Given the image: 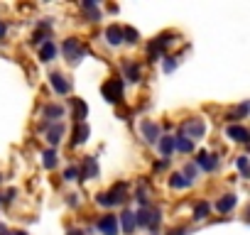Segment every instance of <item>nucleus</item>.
Segmentation results:
<instances>
[{"mask_svg":"<svg viewBox=\"0 0 250 235\" xmlns=\"http://www.w3.org/2000/svg\"><path fill=\"white\" fill-rule=\"evenodd\" d=\"M101 91H103V98H105L108 103H120V100H123V81H120V78L105 81Z\"/></svg>","mask_w":250,"mask_h":235,"instance_id":"1","label":"nucleus"},{"mask_svg":"<svg viewBox=\"0 0 250 235\" xmlns=\"http://www.w3.org/2000/svg\"><path fill=\"white\" fill-rule=\"evenodd\" d=\"M184 133H187L184 137H189L194 142V140H199V137L206 135V123L201 120V118H191V120L184 123Z\"/></svg>","mask_w":250,"mask_h":235,"instance_id":"2","label":"nucleus"},{"mask_svg":"<svg viewBox=\"0 0 250 235\" xmlns=\"http://www.w3.org/2000/svg\"><path fill=\"white\" fill-rule=\"evenodd\" d=\"M64 57H66L69 64H79V61L83 59V47H81V42H79V39H66V42H64Z\"/></svg>","mask_w":250,"mask_h":235,"instance_id":"3","label":"nucleus"},{"mask_svg":"<svg viewBox=\"0 0 250 235\" xmlns=\"http://www.w3.org/2000/svg\"><path fill=\"white\" fill-rule=\"evenodd\" d=\"M98 230L103 235H118V215H113V213L101 215L98 218Z\"/></svg>","mask_w":250,"mask_h":235,"instance_id":"4","label":"nucleus"},{"mask_svg":"<svg viewBox=\"0 0 250 235\" xmlns=\"http://www.w3.org/2000/svg\"><path fill=\"white\" fill-rule=\"evenodd\" d=\"M196 167H201L204 172H216L218 169V157L211 155V152H201L196 157Z\"/></svg>","mask_w":250,"mask_h":235,"instance_id":"5","label":"nucleus"},{"mask_svg":"<svg viewBox=\"0 0 250 235\" xmlns=\"http://www.w3.org/2000/svg\"><path fill=\"white\" fill-rule=\"evenodd\" d=\"M143 135H145V140L147 142H157L162 135H160V125L157 123H152V120H143Z\"/></svg>","mask_w":250,"mask_h":235,"instance_id":"6","label":"nucleus"},{"mask_svg":"<svg viewBox=\"0 0 250 235\" xmlns=\"http://www.w3.org/2000/svg\"><path fill=\"white\" fill-rule=\"evenodd\" d=\"M226 135H228L230 140H235V142H248V140H250V133H248L243 125H228V128H226Z\"/></svg>","mask_w":250,"mask_h":235,"instance_id":"7","label":"nucleus"},{"mask_svg":"<svg viewBox=\"0 0 250 235\" xmlns=\"http://www.w3.org/2000/svg\"><path fill=\"white\" fill-rule=\"evenodd\" d=\"M49 83H52V88H54L57 93H62V96H66V93L71 91L69 81H66L62 74H52V76H49Z\"/></svg>","mask_w":250,"mask_h":235,"instance_id":"8","label":"nucleus"},{"mask_svg":"<svg viewBox=\"0 0 250 235\" xmlns=\"http://www.w3.org/2000/svg\"><path fill=\"white\" fill-rule=\"evenodd\" d=\"M69 103H71V110H74V118H76V123H83V118L88 115V108H86V103H83L81 98H71Z\"/></svg>","mask_w":250,"mask_h":235,"instance_id":"9","label":"nucleus"},{"mask_svg":"<svg viewBox=\"0 0 250 235\" xmlns=\"http://www.w3.org/2000/svg\"><path fill=\"white\" fill-rule=\"evenodd\" d=\"M105 39H108V44L118 47V44L123 42V27H120V25H110V27L105 30Z\"/></svg>","mask_w":250,"mask_h":235,"instance_id":"10","label":"nucleus"},{"mask_svg":"<svg viewBox=\"0 0 250 235\" xmlns=\"http://www.w3.org/2000/svg\"><path fill=\"white\" fill-rule=\"evenodd\" d=\"M88 133H91V130H88L86 123H76V128H74V140H71V142H74V145H83V142L88 140Z\"/></svg>","mask_w":250,"mask_h":235,"instance_id":"11","label":"nucleus"},{"mask_svg":"<svg viewBox=\"0 0 250 235\" xmlns=\"http://www.w3.org/2000/svg\"><path fill=\"white\" fill-rule=\"evenodd\" d=\"M79 172H81V179H91V176H96V174H98V167H96L93 157H86V159H83V167H79Z\"/></svg>","mask_w":250,"mask_h":235,"instance_id":"12","label":"nucleus"},{"mask_svg":"<svg viewBox=\"0 0 250 235\" xmlns=\"http://www.w3.org/2000/svg\"><path fill=\"white\" fill-rule=\"evenodd\" d=\"M118 218L123 220V230L128 233V235H130V233H133V230L138 228V223H135V213H130V211H123V213H120Z\"/></svg>","mask_w":250,"mask_h":235,"instance_id":"13","label":"nucleus"},{"mask_svg":"<svg viewBox=\"0 0 250 235\" xmlns=\"http://www.w3.org/2000/svg\"><path fill=\"white\" fill-rule=\"evenodd\" d=\"M57 52H59V49H57V44L49 39V42H44V44H42V49H40V59H42V61H52V59L57 57Z\"/></svg>","mask_w":250,"mask_h":235,"instance_id":"14","label":"nucleus"},{"mask_svg":"<svg viewBox=\"0 0 250 235\" xmlns=\"http://www.w3.org/2000/svg\"><path fill=\"white\" fill-rule=\"evenodd\" d=\"M235 201H238V198H235L233 194H226L223 198H218V201H216V211H218V213H228V211L235 206Z\"/></svg>","mask_w":250,"mask_h":235,"instance_id":"15","label":"nucleus"},{"mask_svg":"<svg viewBox=\"0 0 250 235\" xmlns=\"http://www.w3.org/2000/svg\"><path fill=\"white\" fill-rule=\"evenodd\" d=\"M157 142H160V150H162V155L169 159V157H172V152H174V137H172V135H162Z\"/></svg>","mask_w":250,"mask_h":235,"instance_id":"16","label":"nucleus"},{"mask_svg":"<svg viewBox=\"0 0 250 235\" xmlns=\"http://www.w3.org/2000/svg\"><path fill=\"white\" fill-rule=\"evenodd\" d=\"M62 135H64V125H62V123H57L54 128H49V130H47V142H49V145H59Z\"/></svg>","mask_w":250,"mask_h":235,"instance_id":"17","label":"nucleus"},{"mask_svg":"<svg viewBox=\"0 0 250 235\" xmlns=\"http://www.w3.org/2000/svg\"><path fill=\"white\" fill-rule=\"evenodd\" d=\"M123 69H125V78H128V81H140V66H138V64L125 61Z\"/></svg>","mask_w":250,"mask_h":235,"instance_id":"18","label":"nucleus"},{"mask_svg":"<svg viewBox=\"0 0 250 235\" xmlns=\"http://www.w3.org/2000/svg\"><path fill=\"white\" fill-rule=\"evenodd\" d=\"M174 150H182V152H194V142H191L189 137L179 135V137H174Z\"/></svg>","mask_w":250,"mask_h":235,"instance_id":"19","label":"nucleus"},{"mask_svg":"<svg viewBox=\"0 0 250 235\" xmlns=\"http://www.w3.org/2000/svg\"><path fill=\"white\" fill-rule=\"evenodd\" d=\"M42 157H44V159H42L44 169H54V167H57V162H59V157H57V150H54V147H52V150H47Z\"/></svg>","mask_w":250,"mask_h":235,"instance_id":"20","label":"nucleus"},{"mask_svg":"<svg viewBox=\"0 0 250 235\" xmlns=\"http://www.w3.org/2000/svg\"><path fill=\"white\" fill-rule=\"evenodd\" d=\"M62 115H64V108L62 105H47L44 108V118H47V120H59Z\"/></svg>","mask_w":250,"mask_h":235,"instance_id":"21","label":"nucleus"},{"mask_svg":"<svg viewBox=\"0 0 250 235\" xmlns=\"http://www.w3.org/2000/svg\"><path fill=\"white\" fill-rule=\"evenodd\" d=\"M169 186H172V189H187V186H189V181H187L179 172H174V174L169 176Z\"/></svg>","mask_w":250,"mask_h":235,"instance_id":"22","label":"nucleus"},{"mask_svg":"<svg viewBox=\"0 0 250 235\" xmlns=\"http://www.w3.org/2000/svg\"><path fill=\"white\" fill-rule=\"evenodd\" d=\"M208 211H211V206H208L206 201H199L196 208H194V218H196V220H204V218L208 215Z\"/></svg>","mask_w":250,"mask_h":235,"instance_id":"23","label":"nucleus"},{"mask_svg":"<svg viewBox=\"0 0 250 235\" xmlns=\"http://www.w3.org/2000/svg\"><path fill=\"white\" fill-rule=\"evenodd\" d=\"M138 30H133V27H123V42H128V44H135L138 42Z\"/></svg>","mask_w":250,"mask_h":235,"instance_id":"24","label":"nucleus"},{"mask_svg":"<svg viewBox=\"0 0 250 235\" xmlns=\"http://www.w3.org/2000/svg\"><path fill=\"white\" fill-rule=\"evenodd\" d=\"M196 174H199V167L189 162V164L184 167V174H182V176H184V179H187L189 184H194V179H196Z\"/></svg>","mask_w":250,"mask_h":235,"instance_id":"25","label":"nucleus"},{"mask_svg":"<svg viewBox=\"0 0 250 235\" xmlns=\"http://www.w3.org/2000/svg\"><path fill=\"white\" fill-rule=\"evenodd\" d=\"M238 169H240V176H250V172H248V157L245 155H238Z\"/></svg>","mask_w":250,"mask_h":235,"instance_id":"26","label":"nucleus"},{"mask_svg":"<svg viewBox=\"0 0 250 235\" xmlns=\"http://www.w3.org/2000/svg\"><path fill=\"white\" fill-rule=\"evenodd\" d=\"M64 179H66V181H76V179H81V172H79V167H69V169L64 172Z\"/></svg>","mask_w":250,"mask_h":235,"instance_id":"27","label":"nucleus"},{"mask_svg":"<svg viewBox=\"0 0 250 235\" xmlns=\"http://www.w3.org/2000/svg\"><path fill=\"white\" fill-rule=\"evenodd\" d=\"M96 201H98L101 206H113V201H110V196H108V194H98V196H96Z\"/></svg>","mask_w":250,"mask_h":235,"instance_id":"28","label":"nucleus"},{"mask_svg":"<svg viewBox=\"0 0 250 235\" xmlns=\"http://www.w3.org/2000/svg\"><path fill=\"white\" fill-rule=\"evenodd\" d=\"M174 66H177V59L172 57V59H167V64H165V71H172Z\"/></svg>","mask_w":250,"mask_h":235,"instance_id":"29","label":"nucleus"},{"mask_svg":"<svg viewBox=\"0 0 250 235\" xmlns=\"http://www.w3.org/2000/svg\"><path fill=\"white\" fill-rule=\"evenodd\" d=\"M167 235H187V228H172Z\"/></svg>","mask_w":250,"mask_h":235,"instance_id":"30","label":"nucleus"},{"mask_svg":"<svg viewBox=\"0 0 250 235\" xmlns=\"http://www.w3.org/2000/svg\"><path fill=\"white\" fill-rule=\"evenodd\" d=\"M5 32H8V25H5L3 20H0V39H3V37H5Z\"/></svg>","mask_w":250,"mask_h":235,"instance_id":"31","label":"nucleus"},{"mask_svg":"<svg viewBox=\"0 0 250 235\" xmlns=\"http://www.w3.org/2000/svg\"><path fill=\"white\" fill-rule=\"evenodd\" d=\"M66 235H83V233H81V230H79V228H71V230H69V233H66Z\"/></svg>","mask_w":250,"mask_h":235,"instance_id":"32","label":"nucleus"},{"mask_svg":"<svg viewBox=\"0 0 250 235\" xmlns=\"http://www.w3.org/2000/svg\"><path fill=\"white\" fill-rule=\"evenodd\" d=\"M8 235H27L25 230H15V233H8Z\"/></svg>","mask_w":250,"mask_h":235,"instance_id":"33","label":"nucleus"}]
</instances>
